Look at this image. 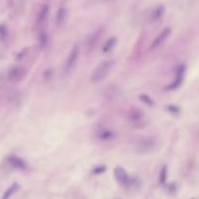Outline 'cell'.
I'll list each match as a JSON object with an SVG mask.
<instances>
[{
    "mask_svg": "<svg viewBox=\"0 0 199 199\" xmlns=\"http://www.w3.org/2000/svg\"><path fill=\"white\" fill-rule=\"evenodd\" d=\"M158 146L155 138L152 136H142L138 137L134 142V148L138 152L141 154H147L150 152Z\"/></svg>",
    "mask_w": 199,
    "mask_h": 199,
    "instance_id": "6da1fadb",
    "label": "cell"
},
{
    "mask_svg": "<svg viewBox=\"0 0 199 199\" xmlns=\"http://www.w3.org/2000/svg\"><path fill=\"white\" fill-rule=\"evenodd\" d=\"M114 66L113 60H104L100 63V64L96 67L91 74V81L93 83H98L104 80L109 73L111 72Z\"/></svg>",
    "mask_w": 199,
    "mask_h": 199,
    "instance_id": "7a4b0ae2",
    "label": "cell"
},
{
    "mask_svg": "<svg viewBox=\"0 0 199 199\" xmlns=\"http://www.w3.org/2000/svg\"><path fill=\"white\" fill-rule=\"evenodd\" d=\"M27 72L26 67L23 65H15L8 71V79L12 83H20L26 77Z\"/></svg>",
    "mask_w": 199,
    "mask_h": 199,
    "instance_id": "3957f363",
    "label": "cell"
},
{
    "mask_svg": "<svg viewBox=\"0 0 199 199\" xmlns=\"http://www.w3.org/2000/svg\"><path fill=\"white\" fill-rule=\"evenodd\" d=\"M79 56H80V48H79V46L76 44L72 47L68 57H67V58H66V61L64 63V72L65 73L68 74L73 70V68L75 67L76 63H77L78 59H79Z\"/></svg>",
    "mask_w": 199,
    "mask_h": 199,
    "instance_id": "277c9868",
    "label": "cell"
},
{
    "mask_svg": "<svg viewBox=\"0 0 199 199\" xmlns=\"http://www.w3.org/2000/svg\"><path fill=\"white\" fill-rule=\"evenodd\" d=\"M128 120L131 121V124H133L134 125H139L142 124L144 121H145L146 115L140 108L137 107H133L129 109L128 111V115H127Z\"/></svg>",
    "mask_w": 199,
    "mask_h": 199,
    "instance_id": "5b68a950",
    "label": "cell"
},
{
    "mask_svg": "<svg viewBox=\"0 0 199 199\" xmlns=\"http://www.w3.org/2000/svg\"><path fill=\"white\" fill-rule=\"evenodd\" d=\"M171 34V28L170 27H165L163 30L159 33V34L156 36V38L154 40V42L152 43L151 46V49L152 50H155V49H158V47H160L165 41L168 39V37L170 36Z\"/></svg>",
    "mask_w": 199,
    "mask_h": 199,
    "instance_id": "8992f818",
    "label": "cell"
},
{
    "mask_svg": "<svg viewBox=\"0 0 199 199\" xmlns=\"http://www.w3.org/2000/svg\"><path fill=\"white\" fill-rule=\"evenodd\" d=\"M49 12H50V6L48 4H44V5L41 7L39 13H38L36 20H35V24L38 28L42 27L46 23V22H47L48 17H49Z\"/></svg>",
    "mask_w": 199,
    "mask_h": 199,
    "instance_id": "52a82bcc",
    "label": "cell"
},
{
    "mask_svg": "<svg viewBox=\"0 0 199 199\" xmlns=\"http://www.w3.org/2000/svg\"><path fill=\"white\" fill-rule=\"evenodd\" d=\"M114 174H115L117 181L121 185H127L130 182L128 174L124 170V168H122L121 166H117L115 168V170H114Z\"/></svg>",
    "mask_w": 199,
    "mask_h": 199,
    "instance_id": "ba28073f",
    "label": "cell"
},
{
    "mask_svg": "<svg viewBox=\"0 0 199 199\" xmlns=\"http://www.w3.org/2000/svg\"><path fill=\"white\" fill-rule=\"evenodd\" d=\"M8 160H9V163L13 167L16 169H19V170H25V169L27 168L26 162H25L23 159L20 158L16 155H11L10 158H8Z\"/></svg>",
    "mask_w": 199,
    "mask_h": 199,
    "instance_id": "9c48e42d",
    "label": "cell"
},
{
    "mask_svg": "<svg viewBox=\"0 0 199 199\" xmlns=\"http://www.w3.org/2000/svg\"><path fill=\"white\" fill-rule=\"evenodd\" d=\"M66 16H67V11L65 9V7L60 6L57 9L56 14V25L57 27H61L65 23Z\"/></svg>",
    "mask_w": 199,
    "mask_h": 199,
    "instance_id": "30bf717a",
    "label": "cell"
},
{
    "mask_svg": "<svg viewBox=\"0 0 199 199\" xmlns=\"http://www.w3.org/2000/svg\"><path fill=\"white\" fill-rule=\"evenodd\" d=\"M184 73H185V66H180L179 68L177 70V74H176V80L173 82L170 86L167 87V90H175L178 87L180 86L183 82V79H184Z\"/></svg>",
    "mask_w": 199,
    "mask_h": 199,
    "instance_id": "8fae6325",
    "label": "cell"
},
{
    "mask_svg": "<svg viewBox=\"0 0 199 199\" xmlns=\"http://www.w3.org/2000/svg\"><path fill=\"white\" fill-rule=\"evenodd\" d=\"M165 12V8L163 5H158L156 6L154 11L152 12V14L150 16V22L151 23H155L158 22V20H160L163 17Z\"/></svg>",
    "mask_w": 199,
    "mask_h": 199,
    "instance_id": "7c38bea8",
    "label": "cell"
},
{
    "mask_svg": "<svg viewBox=\"0 0 199 199\" xmlns=\"http://www.w3.org/2000/svg\"><path fill=\"white\" fill-rule=\"evenodd\" d=\"M114 137H115V132H114L113 130L105 129V130H101L97 133V138L100 139L101 141L111 140Z\"/></svg>",
    "mask_w": 199,
    "mask_h": 199,
    "instance_id": "4fadbf2b",
    "label": "cell"
},
{
    "mask_svg": "<svg viewBox=\"0 0 199 199\" xmlns=\"http://www.w3.org/2000/svg\"><path fill=\"white\" fill-rule=\"evenodd\" d=\"M99 32H100L99 30H97L96 32H94L93 34H91L90 36V38H88L87 41V47L90 51H91L92 48H94V46L97 44V42L99 41V37H100Z\"/></svg>",
    "mask_w": 199,
    "mask_h": 199,
    "instance_id": "5bb4252c",
    "label": "cell"
},
{
    "mask_svg": "<svg viewBox=\"0 0 199 199\" xmlns=\"http://www.w3.org/2000/svg\"><path fill=\"white\" fill-rule=\"evenodd\" d=\"M49 43V36L46 30H41L39 34V45L41 49H45Z\"/></svg>",
    "mask_w": 199,
    "mask_h": 199,
    "instance_id": "9a60e30c",
    "label": "cell"
},
{
    "mask_svg": "<svg viewBox=\"0 0 199 199\" xmlns=\"http://www.w3.org/2000/svg\"><path fill=\"white\" fill-rule=\"evenodd\" d=\"M117 44V39L116 37H111L106 41V43L104 44V47H103V52L104 53H109L110 51H112L115 46Z\"/></svg>",
    "mask_w": 199,
    "mask_h": 199,
    "instance_id": "2e32d148",
    "label": "cell"
},
{
    "mask_svg": "<svg viewBox=\"0 0 199 199\" xmlns=\"http://www.w3.org/2000/svg\"><path fill=\"white\" fill-rule=\"evenodd\" d=\"M19 188H20L19 184H17V183L13 184L11 187L8 188L5 192H4L3 196H2V199H9L13 195V194H15L17 192V190H18Z\"/></svg>",
    "mask_w": 199,
    "mask_h": 199,
    "instance_id": "e0dca14e",
    "label": "cell"
},
{
    "mask_svg": "<svg viewBox=\"0 0 199 199\" xmlns=\"http://www.w3.org/2000/svg\"><path fill=\"white\" fill-rule=\"evenodd\" d=\"M8 37V29L5 24H0V40L5 41Z\"/></svg>",
    "mask_w": 199,
    "mask_h": 199,
    "instance_id": "ac0fdd59",
    "label": "cell"
},
{
    "mask_svg": "<svg viewBox=\"0 0 199 199\" xmlns=\"http://www.w3.org/2000/svg\"><path fill=\"white\" fill-rule=\"evenodd\" d=\"M167 179V167L163 166L162 169L160 170V174H159V183L160 184H165Z\"/></svg>",
    "mask_w": 199,
    "mask_h": 199,
    "instance_id": "d6986e66",
    "label": "cell"
},
{
    "mask_svg": "<svg viewBox=\"0 0 199 199\" xmlns=\"http://www.w3.org/2000/svg\"><path fill=\"white\" fill-rule=\"evenodd\" d=\"M140 99L143 101L144 103H146V104L150 105V106L154 105V101H152L151 97H150V96H148L147 94H142V95L140 96Z\"/></svg>",
    "mask_w": 199,
    "mask_h": 199,
    "instance_id": "ffe728a7",
    "label": "cell"
},
{
    "mask_svg": "<svg viewBox=\"0 0 199 199\" xmlns=\"http://www.w3.org/2000/svg\"><path fill=\"white\" fill-rule=\"evenodd\" d=\"M105 170H106L105 166H99V167L94 168L93 170H92V172H93V174H100V173H103Z\"/></svg>",
    "mask_w": 199,
    "mask_h": 199,
    "instance_id": "44dd1931",
    "label": "cell"
}]
</instances>
